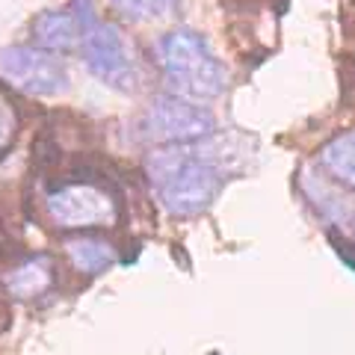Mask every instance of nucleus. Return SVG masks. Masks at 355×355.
<instances>
[{"label": "nucleus", "instance_id": "1", "mask_svg": "<svg viewBox=\"0 0 355 355\" xmlns=\"http://www.w3.org/2000/svg\"><path fill=\"white\" fill-rule=\"evenodd\" d=\"M148 178L172 216H198L214 205L225 184V175L214 160L193 154L187 146L154 151L148 157Z\"/></svg>", "mask_w": 355, "mask_h": 355}, {"label": "nucleus", "instance_id": "2", "mask_svg": "<svg viewBox=\"0 0 355 355\" xmlns=\"http://www.w3.org/2000/svg\"><path fill=\"white\" fill-rule=\"evenodd\" d=\"M163 80L178 98H207L222 95L225 89V69L214 57L207 39L193 30H172L157 44Z\"/></svg>", "mask_w": 355, "mask_h": 355}, {"label": "nucleus", "instance_id": "3", "mask_svg": "<svg viewBox=\"0 0 355 355\" xmlns=\"http://www.w3.org/2000/svg\"><path fill=\"white\" fill-rule=\"evenodd\" d=\"M71 12L77 18V24H80V53H83L86 69L98 80L119 89V92L133 89L137 74H133L128 48L121 42L119 30L110 21L98 18L92 0H71Z\"/></svg>", "mask_w": 355, "mask_h": 355}, {"label": "nucleus", "instance_id": "4", "mask_svg": "<svg viewBox=\"0 0 355 355\" xmlns=\"http://www.w3.org/2000/svg\"><path fill=\"white\" fill-rule=\"evenodd\" d=\"M216 119L207 110L190 104L178 95L154 98L146 116L139 119V137L148 142H169V146H187L214 133Z\"/></svg>", "mask_w": 355, "mask_h": 355}, {"label": "nucleus", "instance_id": "5", "mask_svg": "<svg viewBox=\"0 0 355 355\" xmlns=\"http://www.w3.org/2000/svg\"><path fill=\"white\" fill-rule=\"evenodd\" d=\"M0 77L27 95H60L69 89L65 62L51 51L24 44L0 51Z\"/></svg>", "mask_w": 355, "mask_h": 355}, {"label": "nucleus", "instance_id": "6", "mask_svg": "<svg viewBox=\"0 0 355 355\" xmlns=\"http://www.w3.org/2000/svg\"><path fill=\"white\" fill-rule=\"evenodd\" d=\"M48 214L60 228H98L125 214V205L95 184H60L48 196Z\"/></svg>", "mask_w": 355, "mask_h": 355}, {"label": "nucleus", "instance_id": "7", "mask_svg": "<svg viewBox=\"0 0 355 355\" xmlns=\"http://www.w3.org/2000/svg\"><path fill=\"white\" fill-rule=\"evenodd\" d=\"M302 190L331 225L338 231H343L349 240H355V196L340 193L338 187H331L326 181V178L311 175V172H302Z\"/></svg>", "mask_w": 355, "mask_h": 355}, {"label": "nucleus", "instance_id": "8", "mask_svg": "<svg viewBox=\"0 0 355 355\" xmlns=\"http://www.w3.org/2000/svg\"><path fill=\"white\" fill-rule=\"evenodd\" d=\"M33 42L42 51L51 53H69L74 48H80V24L71 9H51V12H42L33 21Z\"/></svg>", "mask_w": 355, "mask_h": 355}, {"label": "nucleus", "instance_id": "9", "mask_svg": "<svg viewBox=\"0 0 355 355\" xmlns=\"http://www.w3.org/2000/svg\"><path fill=\"white\" fill-rule=\"evenodd\" d=\"M65 252H69L71 263L86 275H101L116 263L113 243L98 234H77L71 240H65Z\"/></svg>", "mask_w": 355, "mask_h": 355}, {"label": "nucleus", "instance_id": "10", "mask_svg": "<svg viewBox=\"0 0 355 355\" xmlns=\"http://www.w3.org/2000/svg\"><path fill=\"white\" fill-rule=\"evenodd\" d=\"M51 279H53V266H51V258H30L21 266H15L12 272L6 275V291L18 296V299H33L44 293L51 287Z\"/></svg>", "mask_w": 355, "mask_h": 355}, {"label": "nucleus", "instance_id": "11", "mask_svg": "<svg viewBox=\"0 0 355 355\" xmlns=\"http://www.w3.org/2000/svg\"><path fill=\"white\" fill-rule=\"evenodd\" d=\"M320 163L326 166L343 187L355 190V130H343L320 148Z\"/></svg>", "mask_w": 355, "mask_h": 355}, {"label": "nucleus", "instance_id": "12", "mask_svg": "<svg viewBox=\"0 0 355 355\" xmlns=\"http://www.w3.org/2000/svg\"><path fill=\"white\" fill-rule=\"evenodd\" d=\"M62 163V148L51 128H44L36 139H33V169L36 172H51Z\"/></svg>", "mask_w": 355, "mask_h": 355}, {"label": "nucleus", "instance_id": "13", "mask_svg": "<svg viewBox=\"0 0 355 355\" xmlns=\"http://www.w3.org/2000/svg\"><path fill=\"white\" fill-rule=\"evenodd\" d=\"M113 3L130 18H157L178 6V0H113Z\"/></svg>", "mask_w": 355, "mask_h": 355}, {"label": "nucleus", "instance_id": "14", "mask_svg": "<svg viewBox=\"0 0 355 355\" xmlns=\"http://www.w3.org/2000/svg\"><path fill=\"white\" fill-rule=\"evenodd\" d=\"M6 146H9V125H6L3 110H0V154L6 151Z\"/></svg>", "mask_w": 355, "mask_h": 355}]
</instances>
